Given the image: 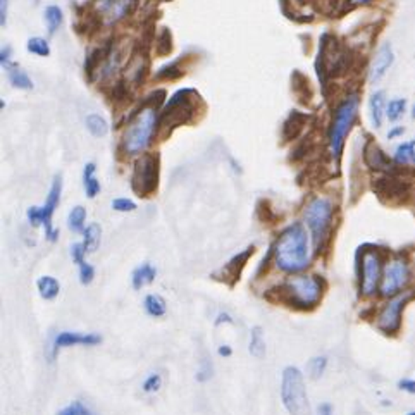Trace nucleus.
Listing matches in <instances>:
<instances>
[{"instance_id":"1","label":"nucleus","mask_w":415,"mask_h":415,"mask_svg":"<svg viewBox=\"0 0 415 415\" xmlns=\"http://www.w3.org/2000/svg\"><path fill=\"white\" fill-rule=\"evenodd\" d=\"M277 269L288 274H297L310 264V240L301 222L288 226L277 238L273 248Z\"/></svg>"},{"instance_id":"2","label":"nucleus","mask_w":415,"mask_h":415,"mask_svg":"<svg viewBox=\"0 0 415 415\" xmlns=\"http://www.w3.org/2000/svg\"><path fill=\"white\" fill-rule=\"evenodd\" d=\"M157 109H159V105H143L129 119L121 140L125 153H128V156H140V153H143L149 149L153 136L157 135V128H159Z\"/></svg>"},{"instance_id":"3","label":"nucleus","mask_w":415,"mask_h":415,"mask_svg":"<svg viewBox=\"0 0 415 415\" xmlns=\"http://www.w3.org/2000/svg\"><path fill=\"white\" fill-rule=\"evenodd\" d=\"M279 300L300 310L317 307L322 298V281L317 276L288 277L279 288Z\"/></svg>"},{"instance_id":"4","label":"nucleus","mask_w":415,"mask_h":415,"mask_svg":"<svg viewBox=\"0 0 415 415\" xmlns=\"http://www.w3.org/2000/svg\"><path fill=\"white\" fill-rule=\"evenodd\" d=\"M332 215H334V204L328 197H315L307 204L304 211V219L312 233L315 252H321L326 240L332 228Z\"/></svg>"},{"instance_id":"5","label":"nucleus","mask_w":415,"mask_h":415,"mask_svg":"<svg viewBox=\"0 0 415 415\" xmlns=\"http://www.w3.org/2000/svg\"><path fill=\"white\" fill-rule=\"evenodd\" d=\"M359 95H348L341 104L336 107L334 118H332L331 131H329V147H331V156L339 160L345 147V140L355 123L357 114H359Z\"/></svg>"},{"instance_id":"6","label":"nucleus","mask_w":415,"mask_h":415,"mask_svg":"<svg viewBox=\"0 0 415 415\" xmlns=\"http://www.w3.org/2000/svg\"><path fill=\"white\" fill-rule=\"evenodd\" d=\"M195 92L190 88L176 92L173 97L167 100L162 114L159 118V128L166 133L173 131L178 126L188 125L195 119L197 114V105H195Z\"/></svg>"},{"instance_id":"7","label":"nucleus","mask_w":415,"mask_h":415,"mask_svg":"<svg viewBox=\"0 0 415 415\" xmlns=\"http://www.w3.org/2000/svg\"><path fill=\"white\" fill-rule=\"evenodd\" d=\"M281 400L290 415H310L304 374L298 367H286L281 379Z\"/></svg>"},{"instance_id":"8","label":"nucleus","mask_w":415,"mask_h":415,"mask_svg":"<svg viewBox=\"0 0 415 415\" xmlns=\"http://www.w3.org/2000/svg\"><path fill=\"white\" fill-rule=\"evenodd\" d=\"M61 195H63V178L56 176L52 181V187H50L49 195H47V200L42 207H30L26 211V217H28L30 224L33 228H43L45 229V236L49 242H57L59 238V229H56L52 226V217L56 209L61 204Z\"/></svg>"},{"instance_id":"9","label":"nucleus","mask_w":415,"mask_h":415,"mask_svg":"<svg viewBox=\"0 0 415 415\" xmlns=\"http://www.w3.org/2000/svg\"><path fill=\"white\" fill-rule=\"evenodd\" d=\"M160 157L159 153H142L135 162L131 174V190L140 198L152 197L159 188Z\"/></svg>"},{"instance_id":"10","label":"nucleus","mask_w":415,"mask_h":415,"mask_svg":"<svg viewBox=\"0 0 415 415\" xmlns=\"http://www.w3.org/2000/svg\"><path fill=\"white\" fill-rule=\"evenodd\" d=\"M408 279H410V269L408 264L403 259L396 257V259L390 260L384 267L383 279H381V295L383 297H393V295L400 293L407 286Z\"/></svg>"},{"instance_id":"11","label":"nucleus","mask_w":415,"mask_h":415,"mask_svg":"<svg viewBox=\"0 0 415 415\" xmlns=\"http://www.w3.org/2000/svg\"><path fill=\"white\" fill-rule=\"evenodd\" d=\"M383 279V260L376 250H367L362 255V277H360V293L372 297Z\"/></svg>"},{"instance_id":"12","label":"nucleus","mask_w":415,"mask_h":415,"mask_svg":"<svg viewBox=\"0 0 415 415\" xmlns=\"http://www.w3.org/2000/svg\"><path fill=\"white\" fill-rule=\"evenodd\" d=\"M410 298L412 293H403L387 301L383 310H381L379 317H377V328L383 332H386V334H394L401 324V308L405 307V304Z\"/></svg>"},{"instance_id":"13","label":"nucleus","mask_w":415,"mask_h":415,"mask_svg":"<svg viewBox=\"0 0 415 415\" xmlns=\"http://www.w3.org/2000/svg\"><path fill=\"white\" fill-rule=\"evenodd\" d=\"M253 253H255V246L253 245L246 246L243 252L236 253L235 257H231V259H229L221 269L215 270V273L212 274V277H215V279L222 281V283H226L228 286L233 288L240 281V276H242L246 262H248V259L253 255Z\"/></svg>"},{"instance_id":"14","label":"nucleus","mask_w":415,"mask_h":415,"mask_svg":"<svg viewBox=\"0 0 415 415\" xmlns=\"http://www.w3.org/2000/svg\"><path fill=\"white\" fill-rule=\"evenodd\" d=\"M102 341L100 336L97 332H71V331H63L56 336L52 343V353H50V359L57 355L61 348H67V346H94L98 345Z\"/></svg>"},{"instance_id":"15","label":"nucleus","mask_w":415,"mask_h":415,"mask_svg":"<svg viewBox=\"0 0 415 415\" xmlns=\"http://www.w3.org/2000/svg\"><path fill=\"white\" fill-rule=\"evenodd\" d=\"M393 61H394L393 49H391L390 43L384 42L383 45L377 49L376 56H374L372 59V64H370V70H369L370 83H377L379 80H383L384 74L387 73V70L393 66Z\"/></svg>"},{"instance_id":"16","label":"nucleus","mask_w":415,"mask_h":415,"mask_svg":"<svg viewBox=\"0 0 415 415\" xmlns=\"http://www.w3.org/2000/svg\"><path fill=\"white\" fill-rule=\"evenodd\" d=\"M112 50H114V43L105 42L100 47H95L88 52L87 59H85V74L88 76V80H94V74L97 73V70L100 67V64L107 63V59L111 57Z\"/></svg>"},{"instance_id":"17","label":"nucleus","mask_w":415,"mask_h":415,"mask_svg":"<svg viewBox=\"0 0 415 415\" xmlns=\"http://www.w3.org/2000/svg\"><path fill=\"white\" fill-rule=\"evenodd\" d=\"M384 92H376V94L370 95L369 98V114H370V121H372V126L376 129H379L383 126L384 121V112H386V100H384Z\"/></svg>"},{"instance_id":"18","label":"nucleus","mask_w":415,"mask_h":415,"mask_svg":"<svg viewBox=\"0 0 415 415\" xmlns=\"http://www.w3.org/2000/svg\"><path fill=\"white\" fill-rule=\"evenodd\" d=\"M6 71H8V80L12 87L25 92L33 90L32 78L28 76V73L19 64H9V66H6Z\"/></svg>"},{"instance_id":"19","label":"nucleus","mask_w":415,"mask_h":415,"mask_svg":"<svg viewBox=\"0 0 415 415\" xmlns=\"http://www.w3.org/2000/svg\"><path fill=\"white\" fill-rule=\"evenodd\" d=\"M156 276H157V269L152 266V264L149 262L142 264V266L136 267L131 274L133 288H135V290H142V288L147 286V284H152L153 281H156Z\"/></svg>"},{"instance_id":"20","label":"nucleus","mask_w":415,"mask_h":415,"mask_svg":"<svg viewBox=\"0 0 415 415\" xmlns=\"http://www.w3.org/2000/svg\"><path fill=\"white\" fill-rule=\"evenodd\" d=\"M95 173H97V166H95L94 162L85 164V167H83V190H85V193H87L88 198H95L98 193H100V190H102L100 181L97 180Z\"/></svg>"},{"instance_id":"21","label":"nucleus","mask_w":415,"mask_h":415,"mask_svg":"<svg viewBox=\"0 0 415 415\" xmlns=\"http://www.w3.org/2000/svg\"><path fill=\"white\" fill-rule=\"evenodd\" d=\"M36 288L43 300H54L61 291V283L54 276H42L36 281Z\"/></svg>"},{"instance_id":"22","label":"nucleus","mask_w":415,"mask_h":415,"mask_svg":"<svg viewBox=\"0 0 415 415\" xmlns=\"http://www.w3.org/2000/svg\"><path fill=\"white\" fill-rule=\"evenodd\" d=\"M143 307H145V312L150 315V317H164L167 312V304L160 295L157 293H150L147 295L145 300H143Z\"/></svg>"},{"instance_id":"23","label":"nucleus","mask_w":415,"mask_h":415,"mask_svg":"<svg viewBox=\"0 0 415 415\" xmlns=\"http://www.w3.org/2000/svg\"><path fill=\"white\" fill-rule=\"evenodd\" d=\"M304 121H305L304 114H300L298 111L291 112L283 125V138L286 140V142L297 138L298 133H300V129H301V126H304Z\"/></svg>"},{"instance_id":"24","label":"nucleus","mask_w":415,"mask_h":415,"mask_svg":"<svg viewBox=\"0 0 415 415\" xmlns=\"http://www.w3.org/2000/svg\"><path fill=\"white\" fill-rule=\"evenodd\" d=\"M85 126H87L88 131L95 136V138H102L109 133V123L104 116L97 114V112H92L85 119Z\"/></svg>"},{"instance_id":"25","label":"nucleus","mask_w":415,"mask_h":415,"mask_svg":"<svg viewBox=\"0 0 415 415\" xmlns=\"http://www.w3.org/2000/svg\"><path fill=\"white\" fill-rule=\"evenodd\" d=\"M43 19H45L49 35L54 36L64 23L63 9H61L59 6H49V8H45V11H43Z\"/></svg>"},{"instance_id":"26","label":"nucleus","mask_w":415,"mask_h":415,"mask_svg":"<svg viewBox=\"0 0 415 415\" xmlns=\"http://www.w3.org/2000/svg\"><path fill=\"white\" fill-rule=\"evenodd\" d=\"M147 70V61L145 56H133V59L129 61L128 67H126V76L133 81V83H140L143 80V74Z\"/></svg>"},{"instance_id":"27","label":"nucleus","mask_w":415,"mask_h":415,"mask_svg":"<svg viewBox=\"0 0 415 415\" xmlns=\"http://www.w3.org/2000/svg\"><path fill=\"white\" fill-rule=\"evenodd\" d=\"M100 236H102L100 226L95 224V222H92V224L87 226V229L83 231V242L81 243H83L88 253H94L95 250L98 248V245H100Z\"/></svg>"},{"instance_id":"28","label":"nucleus","mask_w":415,"mask_h":415,"mask_svg":"<svg viewBox=\"0 0 415 415\" xmlns=\"http://www.w3.org/2000/svg\"><path fill=\"white\" fill-rule=\"evenodd\" d=\"M85 221H87V209L81 207V205L73 207L67 214V228L73 233H83L87 229L85 228Z\"/></svg>"},{"instance_id":"29","label":"nucleus","mask_w":415,"mask_h":415,"mask_svg":"<svg viewBox=\"0 0 415 415\" xmlns=\"http://www.w3.org/2000/svg\"><path fill=\"white\" fill-rule=\"evenodd\" d=\"M250 353L255 359H262L266 355V341H264V331L260 326H255L250 331Z\"/></svg>"},{"instance_id":"30","label":"nucleus","mask_w":415,"mask_h":415,"mask_svg":"<svg viewBox=\"0 0 415 415\" xmlns=\"http://www.w3.org/2000/svg\"><path fill=\"white\" fill-rule=\"evenodd\" d=\"M365 162L367 166L372 167V169H386L387 166V160L386 157H384L383 150L377 145H374V143H370L365 149Z\"/></svg>"},{"instance_id":"31","label":"nucleus","mask_w":415,"mask_h":415,"mask_svg":"<svg viewBox=\"0 0 415 415\" xmlns=\"http://www.w3.org/2000/svg\"><path fill=\"white\" fill-rule=\"evenodd\" d=\"M26 50L36 57H49L50 52H52L49 42H47L45 39H42V36H33V39H30L28 42H26Z\"/></svg>"},{"instance_id":"32","label":"nucleus","mask_w":415,"mask_h":415,"mask_svg":"<svg viewBox=\"0 0 415 415\" xmlns=\"http://www.w3.org/2000/svg\"><path fill=\"white\" fill-rule=\"evenodd\" d=\"M405 111H407V100L405 98H393L386 105V118L391 123H396L398 119L403 118Z\"/></svg>"},{"instance_id":"33","label":"nucleus","mask_w":415,"mask_h":415,"mask_svg":"<svg viewBox=\"0 0 415 415\" xmlns=\"http://www.w3.org/2000/svg\"><path fill=\"white\" fill-rule=\"evenodd\" d=\"M326 367H328V359H326V357H314V359L308 360L307 363L308 376H310L312 379H319V377L324 374Z\"/></svg>"},{"instance_id":"34","label":"nucleus","mask_w":415,"mask_h":415,"mask_svg":"<svg viewBox=\"0 0 415 415\" xmlns=\"http://www.w3.org/2000/svg\"><path fill=\"white\" fill-rule=\"evenodd\" d=\"M394 162L400 166H408L412 164V145L410 142H403L394 150Z\"/></svg>"},{"instance_id":"35","label":"nucleus","mask_w":415,"mask_h":415,"mask_svg":"<svg viewBox=\"0 0 415 415\" xmlns=\"http://www.w3.org/2000/svg\"><path fill=\"white\" fill-rule=\"evenodd\" d=\"M160 386H162V377H160V374L153 372V374H150L145 381H143L142 387L145 393H157V391L160 390Z\"/></svg>"},{"instance_id":"36","label":"nucleus","mask_w":415,"mask_h":415,"mask_svg":"<svg viewBox=\"0 0 415 415\" xmlns=\"http://www.w3.org/2000/svg\"><path fill=\"white\" fill-rule=\"evenodd\" d=\"M57 415H94L87 407H85L81 401H73V403L67 405L66 408L59 412Z\"/></svg>"},{"instance_id":"37","label":"nucleus","mask_w":415,"mask_h":415,"mask_svg":"<svg viewBox=\"0 0 415 415\" xmlns=\"http://www.w3.org/2000/svg\"><path fill=\"white\" fill-rule=\"evenodd\" d=\"M112 209H114L116 212H135L136 211V204L133 200H129V198H125V197H121V198H114V200H112Z\"/></svg>"},{"instance_id":"38","label":"nucleus","mask_w":415,"mask_h":415,"mask_svg":"<svg viewBox=\"0 0 415 415\" xmlns=\"http://www.w3.org/2000/svg\"><path fill=\"white\" fill-rule=\"evenodd\" d=\"M212 372H214L212 362L209 359H204L200 362V369H198V372H197V381H200V383H205V381L211 379Z\"/></svg>"},{"instance_id":"39","label":"nucleus","mask_w":415,"mask_h":415,"mask_svg":"<svg viewBox=\"0 0 415 415\" xmlns=\"http://www.w3.org/2000/svg\"><path fill=\"white\" fill-rule=\"evenodd\" d=\"M78 267H80V283L87 286V284H90L92 281H94L95 269L88 262H83L81 266H78Z\"/></svg>"},{"instance_id":"40","label":"nucleus","mask_w":415,"mask_h":415,"mask_svg":"<svg viewBox=\"0 0 415 415\" xmlns=\"http://www.w3.org/2000/svg\"><path fill=\"white\" fill-rule=\"evenodd\" d=\"M87 248H85L83 243H74V245H71V257H73L74 262L78 264V266H81L83 262H87L85 260V255H87Z\"/></svg>"},{"instance_id":"41","label":"nucleus","mask_w":415,"mask_h":415,"mask_svg":"<svg viewBox=\"0 0 415 415\" xmlns=\"http://www.w3.org/2000/svg\"><path fill=\"white\" fill-rule=\"evenodd\" d=\"M8 11H9V0H0V26L4 28L8 23Z\"/></svg>"},{"instance_id":"42","label":"nucleus","mask_w":415,"mask_h":415,"mask_svg":"<svg viewBox=\"0 0 415 415\" xmlns=\"http://www.w3.org/2000/svg\"><path fill=\"white\" fill-rule=\"evenodd\" d=\"M398 386H400V390L407 391V393L415 394V381L403 379V381H400V383H398Z\"/></svg>"},{"instance_id":"43","label":"nucleus","mask_w":415,"mask_h":415,"mask_svg":"<svg viewBox=\"0 0 415 415\" xmlns=\"http://www.w3.org/2000/svg\"><path fill=\"white\" fill-rule=\"evenodd\" d=\"M222 322H224V324H235L231 315L226 314V312H221V314L217 315V319H215V326H221Z\"/></svg>"},{"instance_id":"44","label":"nucleus","mask_w":415,"mask_h":415,"mask_svg":"<svg viewBox=\"0 0 415 415\" xmlns=\"http://www.w3.org/2000/svg\"><path fill=\"white\" fill-rule=\"evenodd\" d=\"M9 59H11V49L4 47L2 52H0V63H2V66H9Z\"/></svg>"},{"instance_id":"45","label":"nucleus","mask_w":415,"mask_h":415,"mask_svg":"<svg viewBox=\"0 0 415 415\" xmlns=\"http://www.w3.org/2000/svg\"><path fill=\"white\" fill-rule=\"evenodd\" d=\"M219 355H221V357H231L233 355L231 346H228V345L219 346Z\"/></svg>"},{"instance_id":"46","label":"nucleus","mask_w":415,"mask_h":415,"mask_svg":"<svg viewBox=\"0 0 415 415\" xmlns=\"http://www.w3.org/2000/svg\"><path fill=\"white\" fill-rule=\"evenodd\" d=\"M403 133H405V129L401 128V126H398V128H393L390 133H387V138L391 140V138H394V136H398V135H403Z\"/></svg>"},{"instance_id":"47","label":"nucleus","mask_w":415,"mask_h":415,"mask_svg":"<svg viewBox=\"0 0 415 415\" xmlns=\"http://www.w3.org/2000/svg\"><path fill=\"white\" fill-rule=\"evenodd\" d=\"M319 415H331V405H321V407H319Z\"/></svg>"},{"instance_id":"48","label":"nucleus","mask_w":415,"mask_h":415,"mask_svg":"<svg viewBox=\"0 0 415 415\" xmlns=\"http://www.w3.org/2000/svg\"><path fill=\"white\" fill-rule=\"evenodd\" d=\"M346 2H350L352 6H367L370 4L372 0H346Z\"/></svg>"},{"instance_id":"49","label":"nucleus","mask_w":415,"mask_h":415,"mask_svg":"<svg viewBox=\"0 0 415 415\" xmlns=\"http://www.w3.org/2000/svg\"><path fill=\"white\" fill-rule=\"evenodd\" d=\"M410 145H412V164H415V140H412Z\"/></svg>"},{"instance_id":"50","label":"nucleus","mask_w":415,"mask_h":415,"mask_svg":"<svg viewBox=\"0 0 415 415\" xmlns=\"http://www.w3.org/2000/svg\"><path fill=\"white\" fill-rule=\"evenodd\" d=\"M412 118L415 119V105H414V109H412Z\"/></svg>"},{"instance_id":"51","label":"nucleus","mask_w":415,"mask_h":415,"mask_svg":"<svg viewBox=\"0 0 415 415\" xmlns=\"http://www.w3.org/2000/svg\"><path fill=\"white\" fill-rule=\"evenodd\" d=\"M408 415H415V412H410V414H408Z\"/></svg>"}]
</instances>
